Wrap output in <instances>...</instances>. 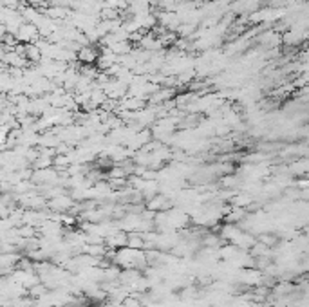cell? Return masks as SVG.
Masks as SVG:
<instances>
[{
    "label": "cell",
    "instance_id": "1",
    "mask_svg": "<svg viewBox=\"0 0 309 307\" xmlns=\"http://www.w3.org/2000/svg\"><path fill=\"white\" fill-rule=\"evenodd\" d=\"M74 205H76V201L67 194H62L58 195V197H52V199L47 201V208H51L52 211H62V213L63 211H69Z\"/></svg>",
    "mask_w": 309,
    "mask_h": 307
},
{
    "label": "cell",
    "instance_id": "2",
    "mask_svg": "<svg viewBox=\"0 0 309 307\" xmlns=\"http://www.w3.org/2000/svg\"><path fill=\"white\" fill-rule=\"evenodd\" d=\"M16 40H18V44H35L40 36H38V29H36L33 24H27V22H24L20 26V29L16 31Z\"/></svg>",
    "mask_w": 309,
    "mask_h": 307
},
{
    "label": "cell",
    "instance_id": "3",
    "mask_svg": "<svg viewBox=\"0 0 309 307\" xmlns=\"http://www.w3.org/2000/svg\"><path fill=\"white\" fill-rule=\"evenodd\" d=\"M306 38H308V31H306V33H297V31L288 29L280 35L282 46H286V47H299L300 44H304Z\"/></svg>",
    "mask_w": 309,
    "mask_h": 307
},
{
    "label": "cell",
    "instance_id": "4",
    "mask_svg": "<svg viewBox=\"0 0 309 307\" xmlns=\"http://www.w3.org/2000/svg\"><path fill=\"white\" fill-rule=\"evenodd\" d=\"M98 47L96 46H87V47H80V51L76 52V60L82 63V65H94L96 63V58H98Z\"/></svg>",
    "mask_w": 309,
    "mask_h": 307
},
{
    "label": "cell",
    "instance_id": "5",
    "mask_svg": "<svg viewBox=\"0 0 309 307\" xmlns=\"http://www.w3.org/2000/svg\"><path fill=\"white\" fill-rule=\"evenodd\" d=\"M127 235H129V233L118 230V231H114V233L105 237V239H103V244L107 246V248H110V250L125 248V246H127Z\"/></svg>",
    "mask_w": 309,
    "mask_h": 307
},
{
    "label": "cell",
    "instance_id": "6",
    "mask_svg": "<svg viewBox=\"0 0 309 307\" xmlns=\"http://www.w3.org/2000/svg\"><path fill=\"white\" fill-rule=\"evenodd\" d=\"M47 18H51V20H65L71 13V7H63V5H47L44 9H40Z\"/></svg>",
    "mask_w": 309,
    "mask_h": 307
},
{
    "label": "cell",
    "instance_id": "7",
    "mask_svg": "<svg viewBox=\"0 0 309 307\" xmlns=\"http://www.w3.org/2000/svg\"><path fill=\"white\" fill-rule=\"evenodd\" d=\"M248 210L246 208H239V206H232V210L228 211L226 215H224V220H226L228 224H237V222H241L244 217H246Z\"/></svg>",
    "mask_w": 309,
    "mask_h": 307
},
{
    "label": "cell",
    "instance_id": "8",
    "mask_svg": "<svg viewBox=\"0 0 309 307\" xmlns=\"http://www.w3.org/2000/svg\"><path fill=\"white\" fill-rule=\"evenodd\" d=\"M132 44H130L129 40H119V42H114V44H110L108 46V49L114 52V54H118V56H123V54H129L130 51H132Z\"/></svg>",
    "mask_w": 309,
    "mask_h": 307
},
{
    "label": "cell",
    "instance_id": "9",
    "mask_svg": "<svg viewBox=\"0 0 309 307\" xmlns=\"http://www.w3.org/2000/svg\"><path fill=\"white\" fill-rule=\"evenodd\" d=\"M222 244H226V242L222 241L219 233L210 231V233H206V235L203 237V246H205V248H213V250H219Z\"/></svg>",
    "mask_w": 309,
    "mask_h": 307
},
{
    "label": "cell",
    "instance_id": "10",
    "mask_svg": "<svg viewBox=\"0 0 309 307\" xmlns=\"http://www.w3.org/2000/svg\"><path fill=\"white\" fill-rule=\"evenodd\" d=\"M159 194V181H145L143 188H141V195L145 201H149L150 197Z\"/></svg>",
    "mask_w": 309,
    "mask_h": 307
},
{
    "label": "cell",
    "instance_id": "11",
    "mask_svg": "<svg viewBox=\"0 0 309 307\" xmlns=\"http://www.w3.org/2000/svg\"><path fill=\"white\" fill-rule=\"evenodd\" d=\"M26 60L29 61L31 65H36V63L42 60V52L35 44H26Z\"/></svg>",
    "mask_w": 309,
    "mask_h": 307
},
{
    "label": "cell",
    "instance_id": "12",
    "mask_svg": "<svg viewBox=\"0 0 309 307\" xmlns=\"http://www.w3.org/2000/svg\"><path fill=\"white\" fill-rule=\"evenodd\" d=\"M127 248H132V250H145V242H143V237L141 233H129L127 235Z\"/></svg>",
    "mask_w": 309,
    "mask_h": 307
},
{
    "label": "cell",
    "instance_id": "13",
    "mask_svg": "<svg viewBox=\"0 0 309 307\" xmlns=\"http://www.w3.org/2000/svg\"><path fill=\"white\" fill-rule=\"evenodd\" d=\"M306 172H308V159H306V157L295 159L293 163H291L289 174H295V175H306Z\"/></svg>",
    "mask_w": 309,
    "mask_h": 307
},
{
    "label": "cell",
    "instance_id": "14",
    "mask_svg": "<svg viewBox=\"0 0 309 307\" xmlns=\"http://www.w3.org/2000/svg\"><path fill=\"white\" fill-rule=\"evenodd\" d=\"M103 7H110V9H116L118 13H121V11L129 7V2L127 0H103Z\"/></svg>",
    "mask_w": 309,
    "mask_h": 307
},
{
    "label": "cell",
    "instance_id": "15",
    "mask_svg": "<svg viewBox=\"0 0 309 307\" xmlns=\"http://www.w3.org/2000/svg\"><path fill=\"white\" fill-rule=\"evenodd\" d=\"M16 233H18V237H22V239H33V237L36 235V228L35 226L20 224V226H16Z\"/></svg>",
    "mask_w": 309,
    "mask_h": 307
},
{
    "label": "cell",
    "instance_id": "16",
    "mask_svg": "<svg viewBox=\"0 0 309 307\" xmlns=\"http://www.w3.org/2000/svg\"><path fill=\"white\" fill-rule=\"evenodd\" d=\"M33 170H40V168H51L52 166V157H49V155H38L36 157V161L31 164Z\"/></svg>",
    "mask_w": 309,
    "mask_h": 307
},
{
    "label": "cell",
    "instance_id": "17",
    "mask_svg": "<svg viewBox=\"0 0 309 307\" xmlns=\"http://www.w3.org/2000/svg\"><path fill=\"white\" fill-rule=\"evenodd\" d=\"M257 241L262 242V244L268 246V248H275L278 242V237L271 235V233H260V235H257Z\"/></svg>",
    "mask_w": 309,
    "mask_h": 307
},
{
    "label": "cell",
    "instance_id": "18",
    "mask_svg": "<svg viewBox=\"0 0 309 307\" xmlns=\"http://www.w3.org/2000/svg\"><path fill=\"white\" fill-rule=\"evenodd\" d=\"M49 291V289H47V286L46 284H36V286H33L31 289H29V295H31V297H35V298H40V297H44V295H46V293Z\"/></svg>",
    "mask_w": 309,
    "mask_h": 307
},
{
    "label": "cell",
    "instance_id": "19",
    "mask_svg": "<svg viewBox=\"0 0 309 307\" xmlns=\"http://www.w3.org/2000/svg\"><path fill=\"white\" fill-rule=\"evenodd\" d=\"M235 183L239 184V177H237V175H233V174L222 175V179H221L222 188H233V186H235Z\"/></svg>",
    "mask_w": 309,
    "mask_h": 307
}]
</instances>
